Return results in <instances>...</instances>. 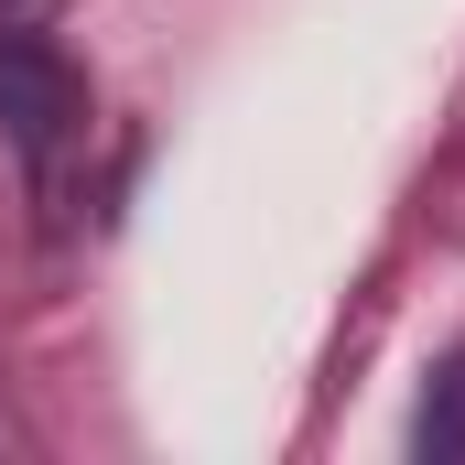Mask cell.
I'll return each instance as SVG.
<instances>
[{
  "label": "cell",
  "instance_id": "6da1fadb",
  "mask_svg": "<svg viewBox=\"0 0 465 465\" xmlns=\"http://www.w3.org/2000/svg\"><path fill=\"white\" fill-rule=\"evenodd\" d=\"M0 130H11V152L33 163V173H54V152H65V130H76V76H65V54L44 44V33H0Z\"/></svg>",
  "mask_w": 465,
  "mask_h": 465
},
{
  "label": "cell",
  "instance_id": "7a4b0ae2",
  "mask_svg": "<svg viewBox=\"0 0 465 465\" xmlns=\"http://www.w3.org/2000/svg\"><path fill=\"white\" fill-rule=\"evenodd\" d=\"M411 455L422 465H465V347L422 379V411H411Z\"/></svg>",
  "mask_w": 465,
  "mask_h": 465
}]
</instances>
